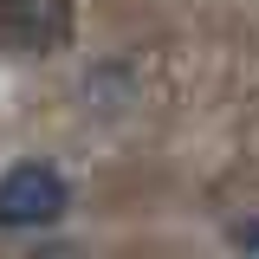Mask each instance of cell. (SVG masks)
I'll return each mask as SVG.
<instances>
[{
	"instance_id": "1",
	"label": "cell",
	"mask_w": 259,
	"mask_h": 259,
	"mask_svg": "<svg viewBox=\"0 0 259 259\" xmlns=\"http://www.w3.org/2000/svg\"><path fill=\"white\" fill-rule=\"evenodd\" d=\"M65 175L46 162H13L7 182H0V221L7 227H52L65 214Z\"/></svg>"
},
{
	"instance_id": "2",
	"label": "cell",
	"mask_w": 259,
	"mask_h": 259,
	"mask_svg": "<svg viewBox=\"0 0 259 259\" xmlns=\"http://www.w3.org/2000/svg\"><path fill=\"white\" fill-rule=\"evenodd\" d=\"M0 32L13 52H59L71 39L65 0H0Z\"/></svg>"
},
{
	"instance_id": "3",
	"label": "cell",
	"mask_w": 259,
	"mask_h": 259,
	"mask_svg": "<svg viewBox=\"0 0 259 259\" xmlns=\"http://www.w3.org/2000/svg\"><path fill=\"white\" fill-rule=\"evenodd\" d=\"M240 240H246V246H259V227H246V233H240Z\"/></svg>"
}]
</instances>
